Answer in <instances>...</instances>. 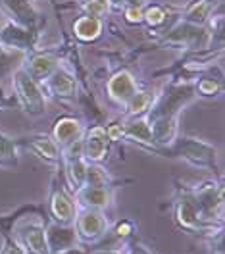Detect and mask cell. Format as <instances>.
<instances>
[{"mask_svg":"<svg viewBox=\"0 0 225 254\" xmlns=\"http://www.w3.org/2000/svg\"><path fill=\"white\" fill-rule=\"evenodd\" d=\"M12 85H14V91H16L17 102L27 116L37 118V116L45 114L47 100H45V93L41 89V83L31 79L29 73L23 67L16 69V73L12 77Z\"/></svg>","mask_w":225,"mask_h":254,"instance_id":"6da1fadb","label":"cell"},{"mask_svg":"<svg viewBox=\"0 0 225 254\" xmlns=\"http://www.w3.org/2000/svg\"><path fill=\"white\" fill-rule=\"evenodd\" d=\"M173 150L179 156L191 162L198 168H214L216 166V146L202 139L194 137H181L173 141Z\"/></svg>","mask_w":225,"mask_h":254,"instance_id":"7a4b0ae2","label":"cell"},{"mask_svg":"<svg viewBox=\"0 0 225 254\" xmlns=\"http://www.w3.org/2000/svg\"><path fill=\"white\" fill-rule=\"evenodd\" d=\"M196 206L200 210V216L206 223L220 220L224 212V187L220 183H204L196 190H193Z\"/></svg>","mask_w":225,"mask_h":254,"instance_id":"3957f363","label":"cell"},{"mask_svg":"<svg viewBox=\"0 0 225 254\" xmlns=\"http://www.w3.org/2000/svg\"><path fill=\"white\" fill-rule=\"evenodd\" d=\"M108 218L102 210H89V208H83L79 216H75V233L79 241L85 243H97L100 239L106 235L108 231Z\"/></svg>","mask_w":225,"mask_h":254,"instance_id":"277c9868","label":"cell"},{"mask_svg":"<svg viewBox=\"0 0 225 254\" xmlns=\"http://www.w3.org/2000/svg\"><path fill=\"white\" fill-rule=\"evenodd\" d=\"M110 137L106 133V127L95 126L87 129L81 137V154L87 164H100L106 158L110 150Z\"/></svg>","mask_w":225,"mask_h":254,"instance_id":"5b68a950","label":"cell"},{"mask_svg":"<svg viewBox=\"0 0 225 254\" xmlns=\"http://www.w3.org/2000/svg\"><path fill=\"white\" fill-rule=\"evenodd\" d=\"M16 229L25 251H29L31 254H50L47 243V227L39 218H27L19 222Z\"/></svg>","mask_w":225,"mask_h":254,"instance_id":"8992f818","label":"cell"},{"mask_svg":"<svg viewBox=\"0 0 225 254\" xmlns=\"http://www.w3.org/2000/svg\"><path fill=\"white\" fill-rule=\"evenodd\" d=\"M0 10L12 23L37 31L41 16L31 0H0Z\"/></svg>","mask_w":225,"mask_h":254,"instance_id":"52a82bcc","label":"cell"},{"mask_svg":"<svg viewBox=\"0 0 225 254\" xmlns=\"http://www.w3.org/2000/svg\"><path fill=\"white\" fill-rule=\"evenodd\" d=\"M106 91H108V96L112 98L113 102L125 106L133 96L137 95L139 91V83L133 77V73H129L127 69H121L117 73H113L108 85H106Z\"/></svg>","mask_w":225,"mask_h":254,"instance_id":"ba28073f","label":"cell"},{"mask_svg":"<svg viewBox=\"0 0 225 254\" xmlns=\"http://www.w3.org/2000/svg\"><path fill=\"white\" fill-rule=\"evenodd\" d=\"M75 200L89 210H106L112 204L113 192L110 185H83L75 190Z\"/></svg>","mask_w":225,"mask_h":254,"instance_id":"9c48e42d","label":"cell"},{"mask_svg":"<svg viewBox=\"0 0 225 254\" xmlns=\"http://www.w3.org/2000/svg\"><path fill=\"white\" fill-rule=\"evenodd\" d=\"M37 31L19 27L16 23L8 21L0 29V47L16 48V50H35Z\"/></svg>","mask_w":225,"mask_h":254,"instance_id":"30bf717a","label":"cell"},{"mask_svg":"<svg viewBox=\"0 0 225 254\" xmlns=\"http://www.w3.org/2000/svg\"><path fill=\"white\" fill-rule=\"evenodd\" d=\"M77 233L73 225H62V223H52L47 227V243H49L50 253L62 254L65 251L75 249L77 245Z\"/></svg>","mask_w":225,"mask_h":254,"instance_id":"8fae6325","label":"cell"},{"mask_svg":"<svg viewBox=\"0 0 225 254\" xmlns=\"http://www.w3.org/2000/svg\"><path fill=\"white\" fill-rule=\"evenodd\" d=\"M175 216H177V222L181 223L185 229H193V231L198 229L200 231V229L206 227V222L200 216V210L196 206V200H194L193 192H185L177 200Z\"/></svg>","mask_w":225,"mask_h":254,"instance_id":"7c38bea8","label":"cell"},{"mask_svg":"<svg viewBox=\"0 0 225 254\" xmlns=\"http://www.w3.org/2000/svg\"><path fill=\"white\" fill-rule=\"evenodd\" d=\"M60 65V58L52 52H39V54H33L31 58L25 62V65H21L29 77L35 79L37 83H45L52 75V71Z\"/></svg>","mask_w":225,"mask_h":254,"instance_id":"4fadbf2b","label":"cell"},{"mask_svg":"<svg viewBox=\"0 0 225 254\" xmlns=\"http://www.w3.org/2000/svg\"><path fill=\"white\" fill-rule=\"evenodd\" d=\"M50 212H52L56 223H62V225H73L75 216H77V208L73 204L71 196H69L62 187H56V189L52 190V196H50Z\"/></svg>","mask_w":225,"mask_h":254,"instance_id":"5bb4252c","label":"cell"},{"mask_svg":"<svg viewBox=\"0 0 225 254\" xmlns=\"http://www.w3.org/2000/svg\"><path fill=\"white\" fill-rule=\"evenodd\" d=\"M85 133V127L79 120L71 118V116H64L54 124V131H52V139L58 143L60 148H65L69 144H75L81 141Z\"/></svg>","mask_w":225,"mask_h":254,"instance_id":"9a60e30c","label":"cell"},{"mask_svg":"<svg viewBox=\"0 0 225 254\" xmlns=\"http://www.w3.org/2000/svg\"><path fill=\"white\" fill-rule=\"evenodd\" d=\"M25 146L31 150L33 154H37L41 160L49 162V164H58L62 158V148L58 146V143L49 137V135H31L25 139Z\"/></svg>","mask_w":225,"mask_h":254,"instance_id":"2e32d148","label":"cell"},{"mask_svg":"<svg viewBox=\"0 0 225 254\" xmlns=\"http://www.w3.org/2000/svg\"><path fill=\"white\" fill-rule=\"evenodd\" d=\"M45 83L50 89V93H54V96H58V98H69L75 95V89H77L75 75L64 65H58Z\"/></svg>","mask_w":225,"mask_h":254,"instance_id":"e0dca14e","label":"cell"},{"mask_svg":"<svg viewBox=\"0 0 225 254\" xmlns=\"http://www.w3.org/2000/svg\"><path fill=\"white\" fill-rule=\"evenodd\" d=\"M121 127H123V137H127L129 141L156 146L154 141H152L150 124H148L146 114L145 116H137V118H129L127 122H123V124H121Z\"/></svg>","mask_w":225,"mask_h":254,"instance_id":"ac0fdd59","label":"cell"},{"mask_svg":"<svg viewBox=\"0 0 225 254\" xmlns=\"http://www.w3.org/2000/svg\"><path fill=\"white\" fill-rule=\"evenodd\" d=\"M71 31L73 35L83 41V43H93V41H97L98 37L102 35L104 31V21H102V17H95V16H81L77 17L75 21H73V25H71Z\"/></svg>","mask_w":225,"mask_h":254,"instance_id":"d6986e66","label":"cell"},{"mask_svg":"<svg viewBox=\"0 0 225 254\" xmlns=\"http://www.w3.org/2000/svg\"><path fill=\"white\" fill-rule=\"evenodd\" d=\"M216 8V0H193L183 10V21L193 25H204L208 21Z\"/></svg>","mask_w":225,"mask_h":254,"instance_id":"ffe728a7","label":"cell"},{"mask_svg":"<svg viewBox=\"0 0 225 254\" xmlns=\"http://www.w3.org/2000/svg\"><path fill=\"white\" fill-rule=\"evenodd\" d=\"M19 164V154H17V143L4 135L0 131V168H6V170H14Z\"/></svg>","mask_w":225,"mask_h":254,"instance_id":"44dd1931","label":"cell"},{"mask_svg":"<svg viewBox=\"0 0 225 254\" xmlns=\"http://www.w3.org/2000/svg\"><path fill=\"white\" fill-rule=\"evenodd\" d=\"M152 104H154V98L150 93H141V91H137V95L133 96L131 100H129L127 104V114L129 118H137V116H145L148 114V110L152 108Z\"/></svg>","mask_w":225,"mask_h":254,"instance_id":"7402d4cb","label":"cell"},{"mask_svg":"<svg viewBox=\"0 0 225 254\" xmlns=\"http://www.w3.org/2000/svg\"><path fill=\"white\" fill-rule=\"evenodd\" d=\"M168 17V10L162 4H148L143 8V23H148L150 27H158L166 21Z\"/></svg>","mask_w":225,"mask_h":254,"instance_id":"603a6c76","label":"cell"},{"mask_svg":"<svg viewBox=\"0 0 225 254\" xmlns=\"http://www.w3.org/2000/svg\"><path fill=\"white\" fill-rule=\"evenodd\" d=\"M110 0H85L83 2V10L87 16L104 17L110 12Z\"/></svg>","mask_w":225,"mask_h":254,"instance_id":"cb8c5ba5","label":"cell"},{"mask_svg":"<svg viewBox=\"0 0 225 254\" xmlns=\"http://www.w3.org/2000/svg\"><path fill=\"white\" fill-rule=\"evenodd\" d=\"M196 91L202 96H214L220 91V81L214 77H204L196 83Z\"/></svg>","mask_w":225,"mask_h":254,"instance_id":"d4e9b609","label":"cell"},{"mask_svg":"<svg viewBox=\"0 0 225 254\" xmlns=\"http://www.w3.org/2000/svg\"><path fill=\"white\" fill-rule=\"evenodd\" d=\"M143 8L145 6H129L123 10V19L129 25H141L143 23Z\"/></svg>","mask_w":225,"mask_h":254,"instance_id":"484cf974","label":"cell"},{"mask_svg":"<svg viewBox=\"0 0 225 254\" xmlns=\"http://www.w3.org/2000/svg\"><path fill=\"white\" fill-rule=\"evenodd\" d=\"M0 254H27V253H25V249H23V247H21L17 241L8 239V241L4 243V247H2Z\"/></svg>","mask_w":225,"mask_h":254,"instance_id":"4316f807","label":"cell"},{"mask_svg":"<svg viewBox=\"0 0 225 254\" xmlns=\"http://www.w3.org/2000/svg\"><path fill=\"white\" fill-rule=\"evenodd\" d=\"M110 4L129 8V6H145V0H110Z\"/></svg>","mask_w":225,"mask_h":254,"instance_id":"83f0119b","label":"cell"},{"mask_svg":"<svg viewBox=\"0 0 225 254\" xmlns=\"http://www.w3.org/2000/svg\"><path fill=\"white\" fill-rule=\"evenodd\" d=\"M117 235L119 237H127V235H131V231H133V223L131 222H121L119 225H117Z\"/></svg>","mask_w":225,"mask_h":254,"instance_id":"f1b7e54d","label":"cell"},{"mask_svg":"<svg viewBox=\"0 0 225 254\" xmlns=\"http://www.w3.org/2000/svg\"><path fill=\"white\" fill-rule=\"evenodd\" d=\"M131 254H150V253H148L146 249H143V247H137V249H135V251H133Z\"/></svg>","mask_w":225,"mask_h":254,"instance_id":"f546056e","label":"cell"},{"mask_svg":"<svg viewBox=\"0 0 225 254\" xmlns=\"http://www.w3.org/2000/svg\"><path fill=\"white\" fill-rule=\"evenodd\" d=\"M95 254H121L119 251H100V253H95Z\"/></svg>","mask_w":225,"mask_h":254,"instance_id":"4dcf8cb0","label":"cell"}]
</instances>
